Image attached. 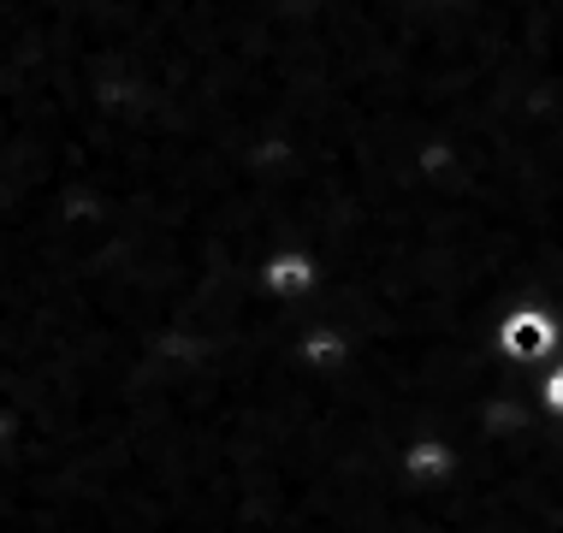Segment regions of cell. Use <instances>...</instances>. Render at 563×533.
<instances>
[{"label": "cell", "instance_id": "obj_1", "mask_svg": "<svg viewBox=\"0 0 563 533\" xmlns=\"http://www.w3.org/2000/svg\"><path fill=\"white\" fill-rule=\"evenodd\" d=\"M493 349L505 362H516V368H534V362L552 356V349H563V320L545 309V302H516V309L498 314Z\"/></svg>", "mask_w": 563, "mask_h": 533}, {"label": "cell", "instance_id": "obj_2", "mask_svg": "<svg viewBox=\"0 0 563 533\" xmlns=\"http://www.w3.org/2000/svg\"><path fill=\"white\" fill-rule=\"evenodd\" d=\"M255 273H262V291L273 302H309L327 291V262L314 249H273Z\"/></svg>", "mask_w": 563, "mask_h": 533}, {"label": "cell", "instance_id": "obj_3", "mask_svg": "<svg viewBox=\"0 0 563 533\" xmlns=\"http://www.w3.org/2000/svg\"><path fill=\"white\" fill-rule=\"evenodd\" d=\"M463 445L445 433H416L409 445L398 451V468H404V480H416V486H451L456 475H463Z\"/></svg>", "mask_w": 563, "mask_h": 533}, {"label": "cell", "instance_id": "obj_4", "mask_svg": "<svg viewBox=\"0 0 563 533\" xmlns=\"http://www.w3.org/2000/svg\"><path fill=\"white\" fill-rule=\"evenodd\" d=\"M534 398H540V409H545L552 421H563V368H552V374L540 379V391H534Z\"/></svg>", "mask_w": 563, "mask_h": 533}]
</instances>
